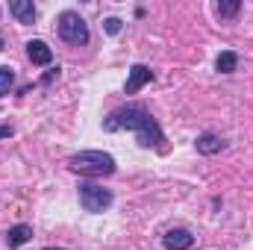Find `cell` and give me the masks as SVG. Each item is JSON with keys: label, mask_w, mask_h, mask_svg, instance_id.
<instances>
[{"label": "cell", "mask_w": 253, "mask_h": 250, "mask_svg": "<svg viewBox=\"0 0 253 250\" xmlns=\"http://www.w3.org/2000/svg\"><path fill=\"white\" fill-rule=\"evenodd\" d=\"M33 239V227H27V224H18V227H12L9 233H6V245L9 248H21V245H27Z\"/></svg>", "instance_id": "obj_9"}, {"label": "cell", "mask_w": 253, "mask_h": 250, "mask_svg": "<svg viewBox=\"0 0 253 250\" xmlns=\"http://www.w3.org/2000/svg\"><path fill=\"white\" fill-rule=\"evenodd\" d=\"M0 50H3V36H0Z\"/></svg>", "instance_id": "obj_16"}, {"label": "cell", "mask_w": 253, "mask_h": 250, "mask_svg": "<svg viewBox=\"0 0 253 250\" xmlns=\"http://www.w3.org/2000/svg\"><path fill=\"white\" fill-rule=\"evenodd\" d=\"M71 171L77 174H85V177H106L115 171V159L103 150H83L77 156H71Z\"/></svg>", "instance_id": "obj_2"}, {"label": "cell", "mask_w": 253, "mask_h": 250, "mask_svg": "<svg viewBox=\"0 0 253 250\" xmlns=\"http://www.w3.org/2000/svg\"><path fill=\"white\" fill-rule=\"evenodd\" d=\"M27 56H30V62L33 65H50L53 62V50H50L42 39L27 42Z\"/></svg>", "instance_id": "obj_5"}, {"label": "cell", "mask_w": 253, "mask_h": 250, "mask_svg": "<svg viewBox=\"0 0 253 250\" xmlns=\"http://www.w3.org/2000/svg\"><path fill=\"white\" fill-rule=\"evenodd\" d=\"M236 65H239V56H236L233 50H224V53L215 59V68H218L221 74H233V71H236Z\"/></svg>", "instance_id": "obj_11"}, {"label": "cell", "mask_w": 253, "mask_h": 250, "mask_svg": "<svg viewBox=\"0 0 253 250\" xmlns=\"http://www.w3.org/2000/svg\"><path fill=\"white\" fill-rule=\"evenodd\" d=\"M9 12L18 18V24H33V21H36V6H33V0H12V3H9Z\"/></svg>", "instance_id": "obj_7"}, {"label": "cell", "mask_w": 253, "mask_h": 250, "mask_svg": "<svg viewBox=\"0 0 253 250\" xmlns=\"http://www.w3.org/2000/svg\"><path fill=\"white\" fill-rule=\"evenodd\" d=\"M12 83H15V74H12V68H0V97H3V94H9Z\"/></svg>", "instance_id": "obj_13"}, {"label": "cell", "mask_w": 253, "mask_h": 250, "mask_svg": "<svg viewBox=\"0 0 253 250\" xmlns=\"http://www.w3.org/2000/svg\"><path fill=\"white\" fill-rule=\"evenodd\" d=\"M150 77H153V74H150L147 65H132V68H129V77H126V94H135L141 85L150 83Z\"/></svg>", "instance_id": "obj_6"}, {"label": "cell", "mask_w": 253, "mask_h": 250, "mask_svg": "<svg viewBox=\"0 0 253 250\" xmlns=\"http://www.w3.org/2000/svg\"><path fill=\"white\" fill-rule=\"evenodd\" d=\"M191 245H194V236L189 230H171L165 236V248L168 250H189Z\"/></svg>", "instance_id": "obj_8"}, {"label": "cell", "mask_w": 253, "mask_h": 250, "mask_svg": "<svg viewBox=\"0 0 253 250\" xmlns=\"http://www.w3.org/2000/svg\"><path fill=\"white\" fill-rule=\"evenodd\" d=\"M6 135H12V126H0V138H6Z\"/></svg>", "instance_id": "obj_15"}, {"label": "cell", "mask_w": 253, "mask_h": 250, "mask_svg": "<svg viewBox=\"0 0 253 250\" xmlns=\"http://www.w3.org/2000/svg\"><path fill=\"white\" fill-rule=\"evenodd\" d=\"M103 30H106L109 36H118V33H121V21H118V18H106V21H103Z\"/></svg>", "instance_id": "obj_14"}, {"label": "cell", "mask_w": 253, "mask_h": 250, "mask_svg": "<svg viewBox=\"0 0 253 250\" xmlns=\"http://www.w3.org/2000/svg\"><path fill=\"white\" fill-rule=\"evenodd\" d=\"M59 36L68 44H85L88 42V27L77 12H62L59 15Z\"/></svg>", "instance_id": "obj_3"}, {"label": "cell", "mask_w": 253, "mask_h": 250, "mask_svg": "<svg viewBox=\"0 0 253 250\" xmlns=\"http://www.w3.org/2000/svg\"><path fill=\"white\" fill-rule=\"evenodd\" d=\"M106 129H109V132H115V129H132V132L138 135V144H141V147H156V144L162 141L159 124H156V121L150 118V112L141 109V106H124V109L112 112L109 121H106Z\"/></svg>", "instance_id": "obj_1"}, {"label": "cell", "mask_w": 253, "mask_h": 250, "mask_svg": "<svg viewBox=\"0 0 253 250\" xmlns=\"http://www.w3.org/2000/svg\"><path fill=\"white\" fill-rule=\"evenodd\" d=\"M239 6H242L239 0H221V3H218V15H221V18H233V15L239 12Z\"/></svg>", "instance_id": "obj_12"}, {"label": "cell", "mask_w": 253, "mask_h": 250, "mask_svg": "<svg viewBox=\"0 0 253 250\" xmlns=\"http://www.w3.org/2000/svg\"><path fill=\"white\" fill-rule=\"evenodd\" d=\"M221 147H224V141H221L218 135H212V132H203V135L197 138V150H200L203 156H212V153H221Z\"/></svg>", "instance_id": "obj_10"}, {"label": "cell", "mask_w": 253, "mask_h": 250, "mask_svg": "<svg viewBox=\"0 0 253 250\" xmlns=\"http://www.w3.org/2000/svg\"><path fill=\"white\" fill-rule=\"evenodd\" d=\"M80 203L85 212H103L112 206V191L103 186H94V183H85V186H80Z\"/></svg>", "instance_id": "obj_4"}]
</instances>
